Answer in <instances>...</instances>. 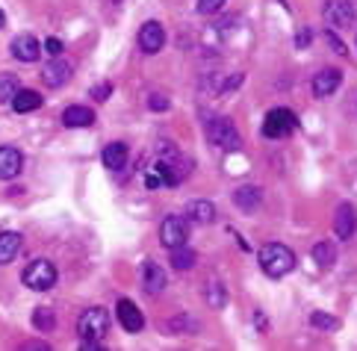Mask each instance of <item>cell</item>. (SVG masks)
Listing matches in <instances>:
<instances>
[{"label":"cell","instance_id":"1","mask_svg":"<svg viewBox=\"0 0 357 351\" xmlns=\"http://www.w3.org/2000/svg\"><path fill=\"white\" fill-rule=\"evenodd\" d=\"M260 269L269 274V278H284V274L296 269V254H292L287 245L269 242L260 248Z\"/></svg>","mask_w":357,"mask_h":351},{"label":"cell","instance_id":"2","mask_svg":"<svg viewBox=\"0 0 357 351\" xmlns=\"http://www.w3.org/2000/svg\"><path fill=\"white\" fill-rule=\"evenodd\" d=\"M77 331H80V340L83 343H100L109 331V316L104 307H89L80 322H77Z\"/></svg>","mask_w":357,"mask_h":351},{"label":"cell","instance_id":"3","mask_svg":"<svg viewBox=\"0 0 357 351\" xmlns=\"http://www.w3.org/2000/svg\"><path fill=\"white\" fill-rule=\"evenodd\" d=\"M24 286H30V290H36V292H47L50 286L56 283V266L50 260H36V263H30L27 269H24Z\"/></svg>","mask_w":357,"mask_h":351},{"label":"cell","instance_id":"4","mask_svg":"<svg viewBox=\"0 0 357 351\" xmlns=\"http://www.w3.org/2000/svg\"><path fill=\"white\" fill-rule=\"evenodd\" d=\"M296 127H298V118L292 116V109L278 107V109H272L269 116H266L263 136H266V139H284V136H289Z\"/></svg>","mask_w":357,"mask_h":351},{"label":"cell","instance_id":"5","mask_svg":"<svg viewBox=\"0 0 357 351\" xmlns=\"http://www.w3.org/2000/svg\"><path fill=\"white\" fill-rule=\"evenodd\" d=\"M210 142L213 145H219L222 150H236L242 145L239 139V130H236V124L231 118H215L210 124Z\"/></svg>","mask_w":357,"mask_h":351},{"label":"cell","instance_id":"6","mask_svg":"<svg viewBox=\"0 0 357 351\" xmlns=\"http://www.w3.org/2000/svg\"><path fill=\"white\" fill-rule=\"evenodd\" d=\"M160 240L165 248H177V245H186L189 240V221L181 219V216H169L162 224H160Z\"/></svg>","mask_w":357,"mask_h":351},{"label":"cell","instance_id":"7","mask_svg":"<svg viewBox=\"0 0 357 351\" xmlns=\"http://www.w3.org/2000/svg\"><path fill=\"white\" fill-rule=\"evenodd\" d=\"M181 180H183L181 171L172 169L169 162H162V159H157V166L145 171V186H148V189H160V186H169V189H174V186H181Z\"/></svg>","mask_w":357,"mask_h":351},{"label":"cell","instance_id":"8","mask_svg":"<svg viewBox=\"0 0 357 351\" xmlns=\"http://www.w3.org/2000/svg\"><path fill=\"white\" fill-rule=\"evenodd\" d=\"M165 45V30L160 21H145L142 30H139V47L142 54H160Z\"/></svg>","mask_w":357,"mask_h":351},{"label":"cell","instance_id":"9","mask_svg":"<svg viewBox=\"0 0 357 351\" xmlns=\"http://www.w3.org/2000/svg\"><path fill=\"white\" fill-rule=\"evenodd\" d=\"M24 169V157L18 148L3 145L0 148V180H15Z\"/></svg>","mask_w":357,"mask_h":351},{"label":"cell","instance_id":"10","mask_svg":"<svg viewBox=\"0 0 357 351\" xmlns=\"http://www.w3.org/2000/svg\"><path fill=\"white\" fill-rule=\"evenodd\" d=\"M116 313H119V322H121V328H124V331L136 334V331H142V328H145L142 310H139L130 298H121V301H119V307H116Z\"/></svg>","mask_w":357,"mask_h":351},{"label":"cell","instance_id":"11","mask_svg":"<svg viewBox=\"0 0 357 351\" xmlns=\"http://www.w3.org/2000/svg\"><path fill=\"white\" fill-rule=\"evenodd\" d=\"M340 83H342V74H340L337 68H322V71H319L316 77H313L310 86H313V95H316V98H331V95L340 89Z\"/></svg>","mask_w":357,"mask_h":351},{"label":"cell","instance_id":"12","mask_svg":"<svg viewBox=\"0 0 357 351\" xmlns=\"http://www.w3.org/2000/svg\"><path fill=\"white\" fill-rule=\"evenodd\" d=\"M325 18H328V24H334V27H351L357 15H354V6L349 0H331L325 6Z\"/></svg>","mask_w":357,"mask_h":351},{"label":"cell","instance_id":"13","mask_svg":"<svg viewBox=\"0 0 357 351\" xmlns=\"http://www.w3.org/2000/svg\"><path fill=\"white\" fill-rule=\"evenodd\" d=\"M357 228V216H354V207L351 204H340L334 212V233L337 240H351Z\"/></svg>","mask_w":357,"mask_h":351},{"label":"cell","instance_id":"14","mask_svg":"<svg viewBox=\"0 0 357 351\" xmlns=\"http://www.w3.org/2000/svg\"><path fill=\"white\" fill-rule=\"evenodd\" d=\"M71 74H74L71 62L54 59V62H47V68H45V83L50 86V89H59V86H66L71 80Z\"/></svg>","mask_w":357,"mask_h":351},{"label":"cell","instance_id":"15","mask_svg":"<svg viewBox=\"0 0 357 351\" xmlns=\"http://www.w3.org/2000/svg\"><path fill=\"white\" fill-rule=\"evenodd\" d=\"M142 290L148 295H160L165 290V272L157 266V263H145L142 266Z\"/></svg>","mask_w":357,"mask_h":351},{"label":"cell","instance_id":"16","mask_svg":"<svg viewBox=\"0 0 357 351\" xmlns=\"http://www.w3.org/2000/svg\"><path fill=\"white\" fill-rule=\"evenodd\" d=\"M9 50L18 62H36L39 59V42H36L33 36H18V39H12Z\"/></svg>","mask_w":357,"mask_h":351},{"label":"cell","instance_id":"17","mask_svg":"<svg viewBox=\"0 0 357 351\" xmlns=\"http://www.w3.org/2000/svg\"><path fill=\"white\" fill-rule=\"evenodd\" d=\"M100 157H104V166H107L109 171H121V169L127 166V159H130V150H127L124 142H109Z\"/></svg>","mask_w":357,"mask_h":351},{"label":"cell","instance_id":"18","mask_svg":"<svg viewBox=\"0 0 357 351\" xmlns=\"http://www.w3.org/2000/svg\"><path fill=\"white\" fill-rule=\"evenodd\" d=\"M21 245H24L21 233H15V231H6V233H0V266H9V263L18 257Z\"/></svg>","mask_w":357,"mask_h":351},{"label":"cell","instance_id":"19","mask_svg":"<svg viewBox=\"0 0 357 351\" xmlns=\"http://www.w3.org/2000/svg\"><path fill=\"white\" fill-rule=\"evenodd\" d=\"M12 109L18 112V116H27V112H36L42 107V95L39 92H33V89H18L15 98L9 100Z\"/></svg>","mask_w":357,"mask_h":351},{"label":"cell","instance_id":"20","mask_svg":"<svg viewBox=\"0 0 357 351\" xmlns=\"http://www.w3.org/2000/svg\"><path fill=\"white\" fill-rule=\"evenodd\" d=\"M215 219V207H213V201H192V204L186 207V221H192V224H210Z\"/></svg>","mask_w":357,"mask_h":351},{"label":"cell","instance_id":"21","mask_svg":"<svg viewBox=\"0 0 357 351\" xmlns=\"http://www.w3.org/2000/svg\"><path fill=\"white\" fill-rule=\"evenodd\" d=\"M260 201H263V192L257 189V186H239V189L234 192V204L242 212H254L260 207Z\"/></svg>","mask_w":357,"mask_h":351},{"label":"cell","instance_id":"22","mask_svg":"<svg viewBox=\"0 0 357 351\" xmlns=\"http://www.w3.org/2000/svg\"><path fill=\"white\" fill-rule=\"evenodd\" d=\"M95 121V109H86V107H68L62 112V124L66 127H89Z\"/></svg>","mask_w":357,"mask_h":351},{"label":"cell","instance_id":"23","mask_svg":"<svg viewBox=\"0 0 357 351\" xmlns=\"http://www.w3.org/2000/svg\"><path fill=\"white\" fill-rule=\"evenodd\" d=\"M172 266H174L177 272H189V269L195 266V251L186 248V245L172 248Z\"/></svg>","mask_w":357,"mask_h":351},{"label":"cell","instance_id":"24","mask_svg":"<svg viewBox=\"0 0 357 351\" xmlns=\"http://www.w3.org/2000/svg\"><path fill=\"white\" fill-rule=\"evenodd\" d=\"M313 260H316L322 269H331V266H334V260H337L334 245H331V242H316V245H313Z\"/></svg>","mask_w":357,"mask_h":351},{"label":"cell","instance_id":"25","mask_svg":"<svg viewBox=\"0 0 357 351\" xmlns=\"http://www.w3.org/2000/svg\"><path fill=\"white\" fill-rule=\"evenodd\" d=\"M15 92H18V77L15 74H0V104L12 100Z\"/></svg>","mask_w":357,"mask_h":351},{"label":"cell","instance_id":"26","mask_svg":"<svg viewBox=\"0 0 357 351\" xmlns=\"http://www.w3.org/2000/svg\"><path fill=\"white\" fill-rule=\"evenodd\" d=\"M33 325L39 331H54V325H56V316H54V310H45V307H39L33 313Z\"/></svg>","mask_w":357,"mask_h":351},{"label":"cell","instance_id":"27","mask_svg":"<svg viewBox=\"0 0 357 351\" xmlns=\"http://www.w3.org/2000/svg\"><path fill=\"white\" fill-rule=\"evenodd\" d=\"M207 301H210L213 307H225V290H222L219 281H210L207 283Z\"/></svg>","mask_w":357,"mask_h":351},{"label":"cell","instance_id":"28","mask_svg":"<svg viewBox=\"0 0 357 351\" xmlns=\"http://www.w3.org/2000/svg\"><path fill=\"white\" fill-rule=\"evenodd\" d=\"M227 3V0H198V12L201 15H215L222 6Z\"/></svg>","mask_w":357,"mask_h":351},{"label":"cell","instance_id":"29","mask_svg":"<svg viewBox=\"0 0 357 351\" xmlns=\"http://www.w3.org/2000/svg\"><path fill=\"white\" fill-rule=\"evenodd\" d=\"M313 325H316V328H322V331H334L337 328V319L328 316V313H313Z\"/></svg>","mask_w":357,"mask_h":351},{"label":"cell","instance_id":"30","mask_svg":"<svg viewBox=\"0 0 357 351\" xmlns=\"http://www.w3.org/2000/svg\"><path fill=\"white\" fill-rule=\"evenodd\" d=\"M148 107L154 109V112H165V109H169V98L157 92V95H151V98H148Z\"/></svg>","mask_w":357,"mask_h":351},{"label":"cell","instance_id":"31","mask_svg":"<svg viewBox=\"0 0 357 351\" xmlns=\"http://www.w3.org/2000/svg\"><path fill=\"white\" fill-rule=\"evenodd\" d=\"M62 47H66V45H62L59 39H47V42H45V50H47L50 56H59V54H62Z\"/></svg>","mask_w":357,"mask_h":351},{"label":"cell","instance_id":"32","mask_svg":"<svg viewBox=\"0 0 357 351\" xmlns=\"http://www.w3.org/2000/svg\"><path fill=\"white\" fill-rule=\"evenodd\" d=\"M310 42H313V30H301L296 45H298V47H310Z\"/></svg>","mask_w":357,"mask_h":351},{"label":"cell","instance_id":"33","mask_svg":"<svg viewBox=\"0 0 357 351\" xmlns=\"http://www.w3.org/2000/svg\"><path fill=\"white\" fill-rule=\"evenodd\" d=\"M328 45H334V50H337V54H340V56H346V47L340 45V39H337V36L331 33V30H328Z\"/></svg>","mask_w":357,"mask_h":351},{"label":"cell","instance_id":"34","mask_svg":"<svg viewBox=\"0 0 357 351\" xmlns=\"http://www.w3.org/2000/svg\"><path fill=\"white\" fill-rule=\"evenodd\" d=\"M98 100H104V98H109V83H104V86H100V89L98 92H92Z\"/></svg>","mask_w":357,"mask_h":351},{"label":"cell","instance_id":"35","mask_svg":"<svg viewBox=\"0 0 357 351\" xmlns=\"http://www.w3.org/2000/svg\"><path fill=\"white\" fill-rule=\"evenodd\" d=\"M24 348H27V351H45L47 345H42V343H27V345H24Z\"/></svg>","mask_w":357,"mask_h":351},{"label":"cell","instance_id":"36","mask_svg":"<svg viewBox=\"0 0 357 351\" xmlns=\"http://www.w3.org/2000/svg\"><path fill=\"white\" fill-rule=\"evenodd\" d=\"M3 24H6V12L0 9V27H3Z\"/></svg>","mask_w":357,"mask_h":351}]
</instances>
